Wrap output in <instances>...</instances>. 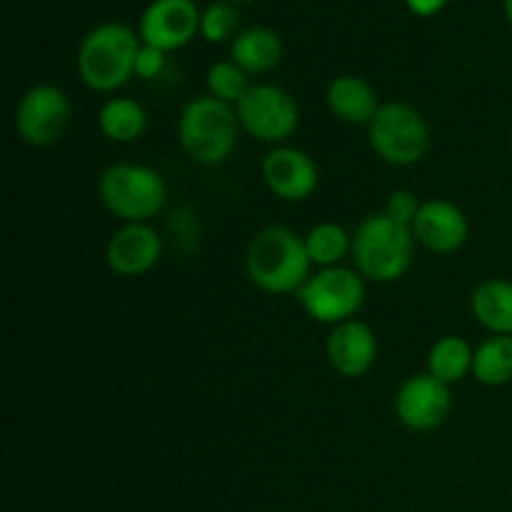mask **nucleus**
<instances>
[{
    "label": "nucleus",
    "instance_id": "21",
    "mask_svg": "<svg viewBox=\"0 0 512 512\" xmlns=\"http://www.w3.org/2000/svg\"><path fill=\"white\" fill-rule=\"evenodd\" d=\"M473 375L488 388H500L512 380V335H493L475 348Z\"/></svg>",
    "mask_w": 512,
    "mask_h": 512
},
{
    "label": "nucleus",
    "instance_id": "7",
    "mask_svg": "<svg viewBox=\"0 0 512 512\" xmlns=\"http://www.w3.org/2000/svg\"><path fill=\"white\" fill-rule=\"evenodd\" d=\"M298 303L305 313L323 325H340L353 320L365 303V278L353 268L335 265L320 268L298 290Z\"/></svg>",
    "mask_w": 512,
    "mask_h": 512
},
{
    "label": "nucleus",
    "instance_id": "13",
    "mask_svg": "<svg viewBox=\"0 0 512 512\" xmlns=\"http://www.w3.org/2000/svg\"><path fill=\"white\" fill-rule=\"evenodd\" d=\"M160 255H163V238L148 223L120 225L105 248L108 268L120 278L145 275L158 265Z\"/></svg>",
    "mask_w": 512,
    "mask_h": 512
},
{
    "label": "nucleus",
    "instance_id": "6",
    "mask_svg": "<svg viewBox=\"0 0 512 512\" xmlns=\"http://www.w3.org/2000/svg\"><path fill=\"white\" fill-rule=\"evenodd\" d=\"M368 140L380 160L408 168L428 155V120L408 103H383L368 123Z\"/></svg>",
    "mask_w": 512,
    "mask_h": 512
},
{
    "label": "nucleus",
    "instance_id": "12",
    "mask_svg": "<svg viewBox=\"0 0 512 512\" xmlns=\"http://www.w3.org/2000/svg\"><path fill=\"white\" fill-rule=\"evenodd\" d=\"M263 180L273 195L288 203L310 198L318 188V165L305 150L278 145L263 158Z\"/></svg>",
    "mask_w": 512,
    "mask_h": 512
},
{
    "label": "nucleus",
    "instance_id": "17",
    "mask_svg": "<svg viewBox=\"0 0 512 512\" xmlns=\"http://www.w3.org/2000/svg\"><path fill=\"white\" fill-rule=\"evenodd\" d=\"M470 310L493 335H512V280L490 278L473 290Z\"/></svg>",
    "mask_w": 512,
    "mask_h": 512
},
{
    "label": "nucleus",
    "instance_id": "3",
    "mask_svg": "<svg viewBox=\"0 0 512 512\" xmlns=\"http://www.w3.org/2000/svg\"><path fill=\"white\" fill-rule=\"evenodd\" d=\"M138 35L123 23H103L90 30L78 50V75L90 90L113 93L135 75Z\"/></svg>",
    "mask_w": 512,
    "mask_h": 512
},
{
    "label": "nucleus",
    "instance_id": "28",
    "mask_svg": "<svg viewBox=\"0 0 512 512\" xmlns=\"http://www.w3.org/2000/svg\"><path fill=\"white\" fill-rule=\"evenodd\" d=\"M505 18H508V23L512 25V0H505Z\"/></svg>",
    "mask_w": 512,
    "mask_h": 512
},
{
    "label": "nucleus",
    "instance_id": "26",
    "mask_svg": "<svg viewBox=\"0 0 512 512\" xmlns=\"http://www.w3.org/2000/svg\"><path fill=\"white\" fill-rule=\"evenodd\" d=\"M165 70V53L163 50L153 48V45H140L138 58H135V75L143 80L158 78Z\"/></svg>",
    "mask_w": 512,
    "mask_h": 512
},
{
    "label": "nucleus",
    "instance_id": "10",
    "mask_svg": "<svg viewBox=\"0 0 512 512\" xmlns=\"http://www.w3.org/2000/svg\"><path fill=\"white\" fill-rule=\"evenodd\" d=\"M450 410H453L450 385L440 383L430 373L410 375L400 385L398 395H395V415H398V420L405 428L418 430V433L440 428L448 420Z\"/></svg>",
    "mask_w": 512,
    "mask_h": 512
},
{
    "label": "nucleus",
    "instance_id": "19",
    "mask_svg": "<svg viewBox=\"0 0 512 512\" xmlns=\"http://www.w3.org/2000/svg\"><path fill=\"white\" fill-rule=\"evenodd\" d=\"M98 125L113 143H135L148 130V113L133 98H110L100 108Z\"/></svg>",
    "mask_w": 512,
    "mask_h": 512
},
{
    "label": "nucleus",
    "instance_id": "29",
    "mask_svg": "<svg viewBox=\"0 0 512 512\" xmlns=\"http://www.w3.org/2000/svg\"><path fill=\"white\" fill-rule=\"evenodd\" d=\"M235 3H250V0H235Z\"/></svg>",
    "mask_w": 512,
    "mask_h": 512
},
{
    "label": "nucleus",
    "instance_id": "15",
    "mask_svg": "<svg viewBox=\"0 0 512 512\" xmlns=\"http://www.w3.org/2000/svg\"><path fill=\"white\" fill-rule=\"evenodd\" d=\"M378 358V338L363 320L335 325L328 338V360L343 378H363Z\"/></svg>",
    "mask_w": 512,
    "mask_h": 512
},
{
    "label": "nucleus",
    "instance_id": "2",
    "mask_svg": "<svg viewBox=\"0 0 512 512\" xmlns=\"http://www.w3.org/2000/svg\"><path fill=\"white\" fill-rule=\"evenodd\" d=\"M415 235L410 225L390 215H368L353 233V260L358 273L373 283H395L408 273L415 255Z\"/></svg>",
    "mask_w": 512,
    "mask_h": 512
},
{
    "label": "nucleus",
    "instance_id": "22",
    "mask_svg": "<svg viewBox=\"0 0 512 512\" xmlns=\"http://www.w3.org/2000/svg\"><path fill=\"white\" fill-rule=\"evenodd\" d=\"M305 248H308L310 263L320 265V268H335L343 263L348 253H353V235L343 228L340 223L325 220L310 228L305 235Z\"/></svg>",
    "mask_w": 512,
    "mask_h": 512
},
{
    "label": "nucleus",
    "instance_id": "16",
    "mask_svg": "<svg viewBox=\"0 0 512 512\" xmlns=\"http://www.w3.org/2000/svg\"><path fill=\"white\" fill-rule=\"evenodd\" d=\"M328 108L340 123L368 125L378 113L380 103L368 80L358 75H340L328 88Z\"/></svg>",
    "mask_w": 512,
    "mask_h": 512
},
{
    "label": "nucleus",
    "instance_id": "1",
    "mask_svg": "<svg viewBox=\"0 0 512 512\" xmlns=\"http://www.w3.org/2000/svg\"><path fill=\"white\" fill-rule=\"evenodd\" d=\"M245 268L260 290L283 295L298 293L308 283L313 263L305 248V238L283 225H270L250 240Z\"/></svg>",
    "mask_w": 512,
    "mask_h": 512
},
{
    "label": "nucleus",
    "instance_id": "23",
    "mask_svg": "<svg viewBox=\"0 0 512 512\" xmlns=\"http://www.w3.org/2000/svg\"><path fill=\"white\" fill-rule=\"evenodd\" d=\"M205 83L213 98L223 100L228 105H238L243 100V95L250 90L248 73H245L240 65H235L233 60H220L205 75Z\"/></svg>",
    "mask_w": 512,
    "mask_h": 512
},
{
    "label": "nucleus",
    "instance_id": "4",
    "mask_svg": "<svg viewBox=\"0 0 512 512\" xmlns=\"http://www.w3.org/2000/svg\"><path fill=\"white\" fill-rule=\"evenodd\" d=\"M240 120L233 105L203 95L190 100L178 120V138L188 158L200 165H218L230 158L238 143Z\"/></svg>",
    "mask_w": 512,
    "mask_h": 512
},
{
    "label": "nucleus",
    "instance_id": "5",
    "mask_svg": "<svg viewBox=\"0 0 512 512\" xmlns=\"http://www.w3.org/2000/svg\"><path fill=\"white\" fill-rule=\"evenodd\" d=\"M100 203L125 223H148L165 208L168 185L163 175L143 163H115L100 175Z\"/></svg>",
    "mask_w": 512,
    "mask_h": 512
},
{
    "label": "nucleus",
    "instance_id": "8",
    "mask_svg": "<svg viewBox=\"0 0 512 512\" xmlns=\"http://www.w3.org/2000/svg\"><path fill=\"white\" fill-rule=\"evenodd\" d=\"M235 113L240 128L260 143L280 145L295 133L300 123V108L295 98L275 83L250 85L243 100L235 105Z\"/></svg>",
    "mask_w": 512,
    "mask_h": 512
},
{
    "label": "nucleus",
    "instance_id": "30",
    "mask_svg": "<svg viewBox=\"0 0 512 512\" xmlns=\"http://www.w3.org/2000/svg\"><path fill=\"white\" fill-rule=\"evenodd\" d=\"M510 158H512V140H510Z\"/></svg>",
    "mask_w": 512,
    "mask_h": 512
},
{
    "label": "nucleus",
    "instance_id": "9",
    "mask_svg": "<svg viewBox=\"0 0 512 512\" xmlns=\"http://www.w3.org/2000/svg\"><path fill=\"white\" fill-rule=\"evenodd\" d=\"M73 108L70 100L58 85L40 83L25 90L23 98L15 108V130L20 140L33 148H48L55 145L68 130Z\"/></svg>",
    "mask_w": 512,
    "mask_h": 512
},
{
    "label": "nucleus",
    "instance_id": "14",
    "mask_svg": "<svg viewBox=\"0 0 512 512\" xmlns=\"http://www.w3.org/2000/svg\"><path fill=\"white\" fill-rule=\"evenodd\" d=\"M410 228H413L415 243L435 255L455 253L463 248L470 235V225L463 210L443 198L425 200Z\"/></svg>",
    "mask_w": 512,
    "mask_h": 512
},
{
    "label": "nucleus",
    "instance_id": "24",
    "mask_svg": "<svg viewBox=\"0 0 512 512\" xmlns=\"http://www.w3.org/2000/svg\"><path fill=\"white\" fill-rule=\"evenodd\" d=\"M238 28V13L230 3H210L200 18V33L210 43H223Z\"/></svg>",
    "mask_w": 512,
    "mask_h": 512
},
{
    "label": "nucleus",
    "instance_id": "25",
    "mask_svg": "<svg viewBox=\"0 0 512 512\" xmlns=\"http://www.w3.org/2000/svg\"><path fill=\"white\" fill-rule=\"evenodd\" d=\"M420 198L413 193V190H395L393 195L388 198V203H385V215H390L393 220H398V223L403 225H413V220L418 218L420 213Z\"/></svg>",
    "mask_w": 512,
    "mask_h": 512
},
{
    "label": "nucleus",
    "instance_id": "18",
    "mask_svg": "<svg viewBox=\"0 0 512 512\" xmlns=\"http://www.w3.org/2000/svg\"><path fill=\"white\" fill-rule=\"evenodd\" d=\"M283 58V40L270 28H248L233 40L230 60L248 75H260L273 70Z\"/></svg>",
    "mask_w": 512,
    "mask_h": 512
},
{
    "label": "nucleus",
    "instance_id": "20",
    "mask_svg": "<svg viewBox=\"0 0 512 512\" xmlns=\"http://www.w3.org/2000/svg\"><path fill=\"white\" fill-rule=\"evenodd\" d=\"M473 355L475 350L470 348L468 340L458 335H445L430 348L428 373L445 385L460 383L465 375L473 373Z\"/></svg>",
    "mask_w": 512,
    "mask_h": 512
},
{
    "label": "nucleus",
    "instance_id": "11",
    "mask_svg": "<svg viewBox=\"0 0 512 512\" xmlns=\"http://www.w3.org/2000/svg\"><path fill=\"white\" fill-rule=\"evenodd\" d=\"M200 18L203 13L193 0H153L140 18V38L163 53L178 50L195 38Z\"/></svg>",
    "mask_w": 512,
    "mask_h": 512
},
{
    "label": "nucleus",
    "instance_id": "27",
    "mask_svg": "<svg viewBox=\"0 0 512 512\" xmlns=\"http://www.w3.org/2000/svg\"><path fill=\"white\" fill-rule=\"evenodd\" d=\"M405 3H408V8L413 10L415 15H420V18H430V15L440 13L448 0H405Z\"/></svg>",
    "mask_w": 512,
    "mask_h": 512
}]
</instances>
